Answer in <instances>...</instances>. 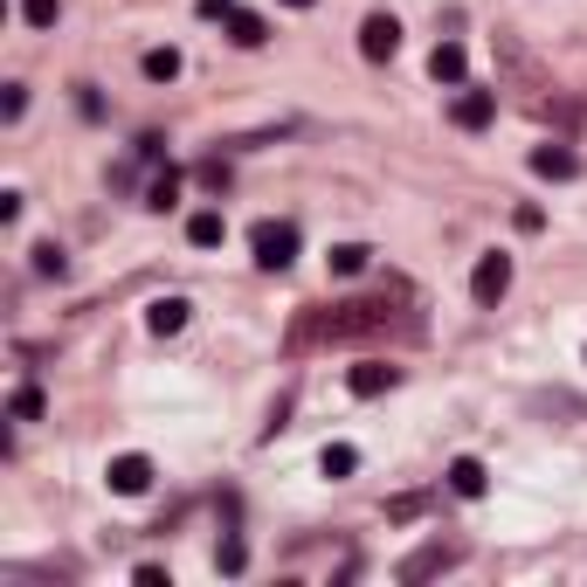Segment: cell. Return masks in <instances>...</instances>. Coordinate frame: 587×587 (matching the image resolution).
<instances>
[{
	"instance_id": "cell-7",
	"label": "cell",
	"mask_w": 587,
	"mask_h": 587,
	"mask_svg": "<svg viewBox=\"0 0 587 587\" xmlns=\"http://www.w3.org/2000/svg\"><path fill=\"white\" fill-rule=\"evenodd\" d=\"M449 118L464 124V132H483V124L498 118V90H464V97L449 105Z\"/></svg>"
},
{
	"instance_id": "cell-13",
	"label": "cell",
	"mask_w": 587,
	"mask_h": 587,
	"mask_svg": "<svg viewBox=\"0 0 587 587\" xmlns=\"http://www.w3.org/2000/svg\"><path fill=\"white\" fill-rule=\"evenodd\" d=\"M228 35H236L242 48H263V42H270V29H263V14H249V8H236V14H228Z\"/></svg>"
},
{
	"instance_id": "cell-20",
	"label": "cell",
	"mask_w": 587,
	"mask_h": 587,
	"mask_svg": "<svg viewBox=\"0 0 587 587\" xmlns=\"http://www.w3.org/2000/svg\"><path fill=\"white\" fill-rule=\"evenodd\" d=\"M8 415H14V422H35V415H42V388H14Z\"/></svg>"
},
{
	"instance_id": "cell-14",
	"label": "cell",
	"mask_w": 587,
	"mask_h": 587,
	"mask_svg": "<svg viewBox=\"0 0 587 587\" xmlns=\"http://www.w3.org/2000/svg\"><path fill=\"white\" fill-rule=\"evenodd\" d=\"M152 84H173V76H181V48H145V63H139Z\"/></svg>"
},
{
	"instance_id": "cell-19",
	"label": "cell",
	"mask_w": 587,
	"mask_h": 587,
	"mask_svg": "<svg viewBox=\"0 0 587 587\" xmlns=\"http://www.w3.org/2000/svg\"><path fill=\"white\" fill-rule=\"evenodd\" d=\"M21 14H29V29H56L63 0H21Z\"/></svg>"
},
{
	"instance_id": "cell-24",
	"label": "cell",
	"mask_w": 587,
	"mask_h": 587,
	"mask_svg": "<svg viewBox=\"0 0 587 587\" xmlns=\"http://www.w3.org/2000/svg\"><path fill=\"white\" fill-rule=\"evenodd\" d=\"M194 8H200V14H221V21H228V14H236V0H194Z\"/></svg>"
},
{
	"instance_id": "cell-16",
	"label": "cell",
	"mask_w": 587,
	"mask_h": 587,
	"mask_svg": "<svg viewBox=\"0 0 587 587\" xmlns=\"http://www.w3.org/2000/svg\"><path fill=\"white\" fill-rule=\"evenodd\" d=\"M367 257H373L367 242H339V249H331V276H360V270H367Z\"/></svg>"
},
{
	"instance_id": "cell-23",
	"label": "cell",
	"mask_w": 587,
	"mask_h": 587,
	"mask_svg": "<svg viewBox=\"0 0 587 587\" xmlns=\"http://www.w3.org/2000/svg\"><path fill=\"white\" fill-rule=\"evenodd\" d=\"M21 111H29V84H8V97H0V118H8V124H14Z\"/></svg>"
},
{
	"instance_id": "cell-15",
	"label": "cell",
	"mask_w": 587,
	"mask_h": 587,
	"mask_svg": "<svg viewBox=\"0 0 587 587\" xmlns=\"http://www.w3.org/2000/svg\"><path fill=\"white\" fill-rule=\"evenodd\" d=\"M428 504H436L428 491H401V498H388V525H407V519H422Z\"/></svg>"
},
{
	"instance_id": "cell-2",
	"label": "cell",
	"mask_w": 587,
	"mask_h": 587,
	"mask_svg": "<svg viewBox=\"0 0 587 587\" xmlns=\"http://www.w3.org/2000/svg\"><path fill=\"white\" fill-rule=\"evenodd\" d=\"M456 559H464V546H456V540H428V546H415V553L401 559V580H407V587H415V580H436V574L456 567Z\"/></svg>"
},
{
	"instance_id": "cell-18",
	"label": "cell",
	"mask_w": 587,
	"mask_h": 587,
	"mask_svg": "<svg viewBox=\"0 0 587 587\" xmlns=\"http://www.w3.org/2000/svg\"><path fill=\"white\" fill-rule=\"evenodd\" d=\"M29 257H35V276H63V270H69V257H63L56 242H35Z\"/></svg>"
},
{
	"instance_id": "cell-3",
	"label": "cell",
	"mask_w": 587,
	"mask_h": 587,
	"mask_svg": "<svg viewBox=\"0 0 587 587\" xmlns=\"http://www.w3.org/2000/svg\"><path fill=\"white\" fill-rule=\"evenodd\" d=\"M504 291H512V257L491 249V257H477V270H470V297L477 304H498Z\"/></svg>"
},
{
	"instance_id": "cell-6",
	"label": "cell",
	"mask_w": 587,
	"mask_h": 587,
	"mask_svg": "<svg viewBox=\"0 0 587 587\" xmlns=\"http://www.w3.org/2000/svg\"><path fill=\"white\" fill-rule=\"evenodd\" d=\"M346 388L360 394V401H373V394H388V388H401V367H388V360H360L346 373Z\"/></svg>"
},
{
	"instance_id": "cell-21",
	"label": "cell",
	"mask_w": 587,
	"mask_h": 587,
	"mask_svg": "<svg viewBox=\"0 0 587 587\" xmlns=\"http://www.w3.org/2000/svg\"><path fill=\"white\" fill-rule=\"evenodd\" d=\"M215 567H221V574H242V567H249V553H242V540H221V553H215Z\"/></svg>"
},
{
	"instance_id": "cell-11",
	"label": "cell",
	"mask_w": 587,
	"mask_h": 587,
	"mask_svg": "<svg viewBox=\"0 0 587 587\" xmlns=\"http://www.w3.org/2000/svg\"><path fill=\"white\" fill-rule=\"evenodd\" d=\"M187 312H194V304H187V297H160V304H152V312H145V325H152V331H160V339H173V331H181V325H187Z\"/></svg>"
},
{
	"instance_id": "cell-9",
	"label": "cell",
	"mask_w": 587,
	"mask_h": 587,
	"mask_svg": "<svg viewBox=\"0 0 587 587\" xmlns=\"http://www.w3.org/2000/svg\"><path fill=\"white\" fill-rule=\"evenodd\" d=\"M449 491L456 498H483V491H491V470H483L477 456H456V464H449Z\"/></svg>"
},
{
	"instance_id": "cell-25",
	"label": "cell",
	"mask_w": 587,
	"mask_h": 587,
	"mask_svg": "<svg viewBox=\"0 0 587 587\" xmlns=\"http://www.w3.org/2000/svg\"><path fill=\"white\" fill-rule=\"evenodd\" d=\"M284 8H312V0H284Z\"/></svg>"
},
{
	"instance_id": "cell-1",
	"label": "cell",
	"mask_w": 587,
	"mask_h": 587,
	"mask_svg": "<svg viewBox=\"0 0 587 587\" xmlns=\"http://www.w3.org/2000/svg\"><path fill=\"white\" fill-rule=\"evenodd\" d=\"M249 249H257V270H291L297 228L291 221H257V228H249Z\"/></svg>"
},
{
	"instance_id": "cell-8",
	"label": "cell",
	"mask_w": 587,
	"mask_h": 587,
	"mask_svg": "<svg viewBox=\"0 0 587 587\" xmlns=\"http://www.w3.org/2000/svg\"><path fill=\"white\" fill-rule=\"evenodd\" d=\"M532 173H540V181H574L580 160H574V145H540L532 152Z\"/></svg>"
},
{
	"instance_id": "cell-17",
	"label": "cell",
	"mask_w": 587,
	"mask_h": 587,
	"mask_svg": "<svg viewBox=\"0 0 587 587\" xmlns=\"http://www.w3.org/2000/svg\"><path fill=\"white\" fill-rule=\"evenodd\" d=\"M318 470H325V477H352V470H360V449H352V443H331V449L318 456Z\"/></svg>"
},
{
	"instance_id": "cell-10",
	"label": "cell",
	"mask_w": 587,
	"mask_h": 587,
	"mask_svg": "<svg viewBox=\"0 0 587 587\" xmlns=\"http://www.w3.org/2000/svg\"><path fill=\"white\" fill-rule=\"evenodd\" d=\"M464 69H470L464 42H436V56H428V76H436V84H464Z\"/></svg>"
},
{
	"instance_id": "cell-22",
	"label": "cell",
	"mask_w": 587,
	"mask_h": 587,
	"mask_svg": "<svg viewBox=\"0 0 587 587\" xmlns=\"http://www.w3.org/2000/svg\"><path fill=\"white\" fill-rule=\"evenodd\" d=\"M173 194H181V173H160V181H152V200H145V208H173Z\"/></svg>"
},
{
	"instance_id": "cell-4",
	"label": "cell",
	"mask_w": 587,
	"mask_h": 587,
	"mask_svg": "<svg viewBox=\"0 0 587 587\" xmlns=\"http://www.w3.org/2000/svg\"><path fill=\"white\" fill-rule=\"evenodd\" d=\"M105 483L118 498H145L152 491V456H139V449H124V456H111V470H105Z\"/></svg>"
},
{
	"instance_id": "cell-12",
	"label": "cell",
	"mask_w": 587,
	"mask_h": 587,
	"mask_svg": "<svg viewBox=\"0 0 587 587\" xmlns=\"http://www.w3.org/2000/svg\"><path fill=\"white\" fill-rule=\"evenodd\" d=\"M221 236H228V221H221L215 208H200V215H187V242H194V249H215Z\"/></svg>"
},
{
	"instance_id": "cell-5",
	"label": "cell",
	"mask_w": 587,
	"mask_h": 587,
	"mask_svg": "<svg viewBox=\"0 0 587 587\" xmlns=\"http://www.w3.org/2000/svg\"><path fill=\"white\" fill-rule=\"evenodd\" d=\"M394 48H401V21H394V14H367V21H360V56H367V63H388Z\"/></svg>"
}]
</instances>
